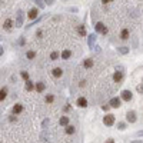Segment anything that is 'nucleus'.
<instances>
[{"instance_id": "nucleus-1", "label": "nucleus", "mask_w": 143, "mask_h": 143, "mask_svg": "<svg viewBox=\"0 0 143 143\" xmlns=\"http://www.w3.org/2000/svg\"><path fill=\"white\" fill-rule=\"evenodd\" d=\"M23 19H25V13L22 12V10H17V16H16V27H22L23 26Z\"/></svg>"}, {"instance_id": "nucleus-2", "label": "nucleus", "mask_w": 143, "mask_h": 143, "mask_svg": "<svg viewBox=\"0 0 143 143\" xmlns=\"http://www.w3.org/2000/svg\"><path fill=\"white\" fill-rule=\"evenodd\" d=\"M94 30L97 31V33H102V34H107V27H106L105 25H103L102 22H97L96 26H94Z\"/></svg>"}, {"instance_id": "nucleus-3", "label": "nucleus", "mask_w": 143, "mask_h": 143, "mask_svg": "<svg viewBox=\"0 0 143 143\" xmlns=\"http://www.w3.org/2000/svg\"><path fill=\"white\" fill-rule=\"evenodd\" d=\"M103 123H105L106 126H113V124H115V116L113 115H106L105 117H103Z\"/></svg>"}, {"instance_id": "nucleus-4", "label": "nucleus", "mask_w": 143, "mask_h": 143, "mask_svg": "<svg viewBox=\"0 0 143 143\" xmlns=\"http://www.w3.org/2000/svg\"><path fill=\"white\" fill-rule=\"evenodd\" d=\"M37 14H39V10H37V7H34V9H31V10H29V13H27V16L30 17L31 20H36V19H39L37 17Z\"/></svg>"}, {"instance_id": "nucleus-5", "label": "nucleus", "mask_w": 143, "mask_h": 143, "mask_svg": "<svg viewBox=\"0 0 143 143\" xmlns=\"http://www.w3.org/2000/svg\"><path fill=\"white\" fill-rule=\"evenodd\" d=\"M94 43H96V34L92 33V34H89V39H87V44H89V47H90V49H94Z\"/></svg>"}, {"instance_id": "nucleus-6", "label": "nucleus", "mask_w": 143, "mask_h": 143, "mask_svg": "<svg viewBox=\"0 0 143 143\" xmlns=\"http://www.w3.org/2000/svg\"><path fill=\"white\" fill-rule=\"evenodd\" d=\"M126 119L129 120V123H134V122H136V113H134L133 110H129V112L126 113Z\"/></svg>"}, {"instance_id": "nucleus-7", "label": "nucleus", "mask_w": 143, "mask_h": 143, "mask_svg": "<svg viewBox=\"0 0 143 143\" xmlns=\"http://www.w3.org/2000/svg\"><path fill=\"white\" fill-rule=\"evenodd\" d=\"M109 105H110V107H116L117 109V107H120V99L119 97H112Z\"/></svg>"}, {"instance_id": "nucleus-8", "label": "nucleus", "mask_w": 143, "mask_h": 143, "mask_svg": "<svg viewBox=\"0 0 143 143\" xmlns=\"http://www.w3.org/2000/svg\"><path fill=\"white\" fill-rule=\"evenodd\" d=\"M132 92L130 90H123L122 92V99L123 100H126V102H129V100H132Z\"/></svg>"}, {"instance_id": "nucleus-9", "label": "nucleus", "mask_w": 143, "mask_h": 143, "mask_svg": "<svg viewBox=\"0 0 143 143\" xmlns=\"http://www.w3.org/2000/svg\"><path fill=\"white\" fill-rule=\"evenodd\" d=\"M113 80L116 83H120L123 80V72H115V75H113Z\"/></svg>"}, {"instance_id": "nucleus-10", "label": "nucleus", "mask_w": 143, "mask_h": 143, "mask_svg": "<svg viewBox=\"0 0 143 143\" xmlns=\"http://www.w3.org/2000/svg\"><path fill=\"white\" fill-rule=\"evenodd\" d=\"M52 75L54 76V77H60V76L63 75V70L60 67H54V69H53V72H52Z\"/></svg>"}, {"instance_id": "nucleus-11", "label": "nucleus", "mask_w": 143, "mask_h": 143, "mask_svg": "<svg viewBox=\"0 0 143 143\" xmlns=\"http://www.w3.org/2000/svg\"><path fill=\"white\" fill-rule=\"evenodd\" d=\"M76 103H77L79 107H86V106H87V100L84 99V97H79Z\"/></svg>"}, {"instance_id": "nucleus-12", "label": "nucleus", "mask_w": 143, "mask_h": 143, "mask_svg": "<svg viewBox=\"0 0 143 143\" xmlns=\"http://www.w3.org/2000/svg\"><path fill=\"white\" fill-rule=\"evenodd\" d=\"M129 30L128 29H123V30H122V33H120V39H123V40H128L129 39Z\"/></svg>"}, {"instance_id": "nucleus-13", "label": "nucleus", "mask_w": 143, "mask_h": 143, "mask_svg": "<svg viewBox=\"0 0 143 143\" xmlns=\"http://www.w3.org/2000/svg\"><path fill=\"white\" fill-rule=\"evenodd\" d=\"M22 110H23V106H22V105H19V103H17V105H14V107H13V113H14V115L20 113Z\"/></svg>"}, {"instance_id": "nucleus-14", "label": "nucleus", "mask_w": 143, "mask_h": 143, "mask_svg": "<svg viewBox=\"0 0 143 143\" xmlns=\"http://www.w3.org/2000/svg\"><path fill=\"white\" fill-rule=\"evenodd\" d=\"M12 26H13V22L10 19H7L6 22H4L3 27H4V30H10V29H12Z\"/></svg>"}, {"instance_id": "nucleus-15", "label": "nucleus", "mask_w": 143, "mask_h": 143, "mask_svg": "<svg viewBox=\"0 0 143 143\" xmlns=\"http://www.w3.org/2000/svg\"><path fill=\"white\" fill-rule=\"evenodd\" d=\"M59 123L62 124V126H66V128H67V126H69V117H66V116H63V117H60Z\"/></svg>"}, {"instance_id": "nucleus-16", "label": "nucleus", "mask_w": 143, "mask_h": 143, "mask_svg": "<svg viewBox=\"0 0 143 143\" xmlns=\"http://www.w3.org/2000/svg\"><path fill=\"white\" fill-rule=\"evenodd\" d=\"M40 139L43 140V142H49V139H50V136H49V133H47L46 130H43V133L40 134Z\"/></svg>"}, {"instance_id": "nucleus-17", "label": "nucleus", "mask_w": 143, "mask_h": 143, "mask_svg": "<svg viewBox=\"0 0 143 143\" xmlns=\"http://www.w3.org/2000/svg\"><path fill=\"white\" fill-rule=\"evenodd\" d=\"M72 56V52H70V50H63V52H62V59H69V57H70Z\"/></svg>"}, {"instance_id": "nucleus-18", "label": "nucleus", "mask_w": 143, "mask_h": 143, "mask_svg": "<svg viewBox=\"0 0 143 143\" xmlns=\"http://www.w3.org/2000/svg\"><path fill=\"white\" fill-rule=\"evenodd\" d=\"M83 66L86 69H90L92 66H93V60H92V59H86V60H84V63H83Z\"/></svg>"}, {"instance_id": "nucleus-19", "label": "nucleus", "mask_w": 143, "mask_h": 143, "mask_svg": "<svg viewBox=\"0 0 143 143\" xmlns=\"http://www.w3.org/2000/svg\"><path fill=\"white\" fill-rule=\"evenodd\" d=\"M119 53H122V54H128L129 53V47L128 46H122V47H119Z\"/></svg>"}, {"instance_id": "nucleus-20", "label": "nucleus", "mask_w": 143, "mask_h": 143, "mask_svg": "<svg viewBox=\"0 0 143 143\" xmlns=\"http://www.w3.org/2000/svg\"><path fill=\"white\" fill-rule=\"evenodd\" d=\"M44 87H46V86H44L43 82H39V83L36 84V90H37V92H43V90H44Z\"/></svg>"}, {"instance_id": "nucleus-21", "label": "nucleus", "mask_w": 143, "mask_h": 143, "mask_svg": "<svg viewBox=\"0 0 143 143\" xmlns=\"http://www.w3.org/2000/svg\"><path fill=\"white\" fill-rule=\"evenodd\" d=\"M33 89H34V84H33V82H30V80H29V82H26V90H27V92H30V90H33Z\"/></svg>"}, {"instance_id": "nucleus-22", "label": "nucleus", "mask_w": 143, "mask_h": 143, "mask_svg": "<svg viewBox=\"0 0 143 143\" xmlns=\"http://www.w3.org/2000/svg\"><path fill=\"white\" fill-rule=\"evenodd\" d=\"M42 19H43V17H39V19H36L34 20V22H31V23H29L27 26H26V29H29V27H31V26H36L37 25V23H40L42 22Z\"/></svg>"}, {"instance_id": "nucleus-23", "label": "nucleus", "mask_w": 143, "mask_h": 143, "mask_svg": "<svg viewBox=\"0 0 143 143\" xmlns=\"http://www.w3.org/2000/svg\"><path fill=\"white\" fill-rule=\"evenodd\" d=\"M6 94H7V87H3V89L0 90V99L3 100L4 97H6Z\"/></svg>"}, {"instance_id": "nucleus-24", "label": "nucleus", "mask_w": 143, "mask_h": 143, "mask_svg": "<svg viewBox=\"0 0 143 143\" xmlns=\"http://www.w3.org/2000/svg\"><path fill=\"white\" fill-rule=\"evenodd\" d=\"M77 31H79V34H80V36H86V29H84L83 26H79Z\"/></svg>"}, {"instance_id": "nucleus-25", "label": "nucleus", "mask_w": 143, "mask_h": 143, "mask_svg": "<svg viewBox=\"0 0 143 143\" xmlns=\"http://www.w3.org/2000/svg\"><path fill=\"white\" fill-rule=\"evenodd\" d=\"M59 56H60L59 52H53L52 54H50V59H52V60H57V59H59Z\"/></svg>"}, {"instance_id": "nucleus-26", "label": "nucleus", "mask_w": 143, "mask_h": 143, "mask_svg": "<svg viewBox=\"0 0 143 143\" xmlns=\"http://www.w3.org/2000/svg\"><path fill=\"white\" fill-rule=\"evenodd\" d=\"M66 133H67V134H73V133H75V128H73V126H67V128H66Z\"/></svg>"}, {"instance_id": "nucleus-27", "label": "nucleus", "mask_w": 143, "mask_h": 143, "mask_svg": "<svg viewBox=\"0 0 143 143\" xmlns=\"http://www.w3.org/2000/svg\"><path fill=\"white\" fill-rule=\"evenodd\" d=\"M20 76H22L26 82H29V73H27V72H20Z\"/></svg>"}, {"instance_id": "nucleus-28", "label": "nucleus", "mask_w": 143, "mask_h": 143, "mask_svg": "<svg viewBox=\"0 0 143 143\" xmlns=\"http://www.w3.org/2000/svg\"><path fill=\"white\" fill-rule=\"evenodd\" d=\"M117 129H119V130H124V129H126V124H124L123 122H119V123H117Z\"/></svg>"}, {"instance_id": "nucleus-29", "label": "nucleus", "mask_w": 143, "mask_h": 143, "mask_svg": "<svg viewBox=\"0 0 143 143\" xmlns=\"http://www.w3.org/2000/svg\"><path fill=\"white\" fill-rule=\"evenodd\" d=\"M44 3H46V2H42V0H37V2H36V4H37L40 9H44Z\"/></svg>"}, {"instance_id": "nucleus-30", "label": "nucleus", "mask_w": 143, "mask_h": 143, "mask_svg": "<svg viewBox=\"0 0 143 143\" xmlns=\"http://www.w3.org/2000/svg\"><path fill=\"white\" fill-rule=\"evenodd\" d=\"M53 100H54V97H53L52 94H47V96H46V102H47V103H52Z\"/></svg>"}, {"instance_id": "nucleus-31", "label": "nucleus", "mask_w": 143, "mask_h": 143, "mask_svg": "<svg viewBox=\"0 0 143 143\" xmlns=\"http://www.w3.org/2000/svg\"><path fill=\"white\" fill-rule=\"evenodd\" d=\"M34 56H36V53H34V52H31V50H30V52H27V59H33Z\"/></svg>"}, {"instance_id": "nucleus-32", "label": "nucleus", "mask_w": 143, "mask_h": 143, "mask_svg": "<svg viewBox=\"0 0 143 143\" xmlns=\"http://www.w3.org/2000/svg\"><path fill=\"white\" fill-rule=\"evenodd\" d=\"M47 124H49V119H44V120H43V123H42V128H46V126H47Z\"/></svg>"}, {"instance_id": "nucleus-33", "label": "nucleus", "mask_w": 143, "mask_h": 143, "mask_svg": "<svg viewBox=\"0 0 143 143\" xmlns=\"http://www.w3.org/2000/svg\"><path fill=\"white\" fill-rule=\"evenodd\" d=\"M136 90L139 92V93H143V84H139V86L136 87Z\"/></svg>"}, {"instance_id": "nucleus-34", "label": "nucleus", "mask_w": 143, "mask_h": 143, "mask_svg": "<svg viewBox=\"0 0 143 143\" xmlns=\"http://www.w3.org/2000/svg\"><path fill=\"white\" fill-rule=\"evenodd\" d=\"M102 109L105 110V112H107V110L110 109V105H103V106H102Z\"/></svg>"}, {"instance_id": "nucleus-35", "label": "nucleus", "mask_w": 143, "mask_h": 143, "mask_svg": "<svg viewBox=\"0 0 143 143\" xmlns=\"http://www.w3.org/2000/svg\"><path fill=\"white\" fill-rule=\"evenodd\" d=\"M136 136H143V130H139V132H136Z\"/></svg>"}, {"instance_id": "nucleus-36", "label": "nucleus", "mask_w": 143, "mask_h": 143, "mask_svg": "<svg viewBox=\"0 0 143 143\" xmlns=\"http://www.w3.org/2000/svg\"><path fill=\"white\" fill-rule=\"evenodd\" d=\"M106 143H115V140H113V139H107V140H106Z\"/></svg>"}, {"instance_id": "nucleus-37", "label": "nucleus", "mask_w": 143, "mask_h": 143, "mask_svg": "<svg viewBox=\"0 0 143 143\" xmlns=\"http://www.w3.org/2000/svg\"><path fill=\"white\" fill-rule=\"evenodd\" d=\"M9 119H10V122H14V120H16V117H14V116H10Z\"/></svg>"}, {"instance_id": "nucleus-38", "label": "nucleus", "mask_w": 143, "mask_h": 143, "mask_svg": "<svg viewBox=\"0 0 143 143\" xmlns=\"http://www.w3.org/2000/svg\"><path fill=\"white\" fill-rule=\"evenodd\" d=\"M133 143H137V142H133Z\"/></svg>"}]
</instances>
